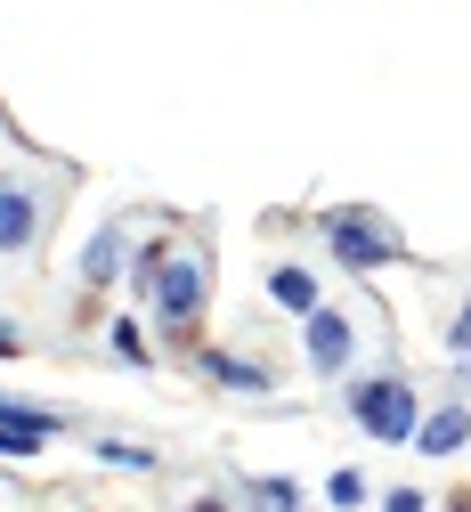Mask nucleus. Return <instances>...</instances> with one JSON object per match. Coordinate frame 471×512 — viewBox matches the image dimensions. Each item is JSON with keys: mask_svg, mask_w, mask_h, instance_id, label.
<instances>
[{"mask_svg": "<svg viewBox=\"0 0 471 512\" xmlns=\"http://www.w3.org/2000/svg\"><path fill=\"white\" fill-rule=\"evenodd\" d=\"M130 285L155 301V317L171 334H195V317H204V285H212V261L187 244H147L139 261H130Z\"/></svg>", "mask_w": 471, "mask_h": 512, "instance_id": "f257e3e1", "label": "nucleus"}, {"mask_svg": "<svg viewBox=\"0 0 471 512\" xmlns=\"http://www.w3.org/2000/svg\"><path fill=\"white\" fill-rule=\"evenodd\" d=\"M342 407H350V415H358V431H366V439H382V447H407V439L423 431V399H415L398 374H366V382H350Z\"/></svg>", "mask_w": 471, "mask_h": 512, "instance_id": "f03ea898", "label": "nucleus"}, {"mask_svg": "<svg viewBox=\"0 0 471 512\" xmlns=\"http://www.w3.org/2000/svg\"><path fill=\"white\" fill-rule=\"evenodd\" d=\"M325 244H333V261L358 269V277H374V269H390V261H398V244H390L366 212H333V220H325Z\"/></svg>", "mask_w": 471, "mask_h": 512, "instance_id": "7ed1b4c3", "label": "nucleus"}, {"mask_svg": "<svg viewBox=\"0 0 471 512\" xmlns=\"http://www.w3.org/2000/svg\"><path fill=\"white\" fill-rule=\"evenodd\" d=\"M301 342H309V366H317L325 382H342V374H350V358H358V326H350L342 309H325V301L301 317Z\"/></svg>", "mask_w": 471, "mask_h": 512, "instance_id": "20e7f679", "label": "nucleus"}, {"mask_svg": "<svg viewBox=\"0 0 471 512\" xmlns=\"http://www.w3.org/2000/svg\"><path fill=\"white\" fill-rule=\"evenodd\" d=\"M33 244H41V196L33 187H0V252L17 261V252H33Z\"/></svg>", "mask_w": 471, "mask_h": 512, "instance_id": "39448f33", "label": "nucleus"}, {"mask_svg": "<svg viewBox=\"0 0 471 512\" xmlns=\"http://www.w3.org/2000/svg\"><path fill=\"white\" fill-rule=\"evenodd\" d=\"M463 439H471V407H439V415H423V431H415L423 456H455Z\"/></svg>", "mask_w": 471, "mask_h": 512, "instance_id": "423d86ee", "label": "nucleus"}, {"mask_svg": "<svg viewBox=\"0 0 471 512\" xmlns=\"http://www.w3.org/2000/svg\"><path fill=\"white\" fill-rule=\"evenodd\" d=\"M268 301L293 309V317H309V309H317V277H309V269H293V261H285V269H268Z\"/></svg>", "mask_w": 471, "mask_h": 512, "instance_id": "0eeeda50", "label": "nucleus"}, {"mask_svg": "<svg viewBox=\"0 0 471 512\" xmlns=\"http://www.w3.org/2000/svg\"><path fill=\"white\" fill-rule=\"evenodd\" d=\"M204 374L228 382V391H268V374H260L252 358H228V350H204Z\"/></svg>", "mask_w": 471, "mask_h": 512, "instance_id": "6e6552de", "label": "nucleus"}, {"mask_svg": "<svg viewBox=\"0 0 471 512\" xmlns=\"http://www.w3.org/2000/svg\"><path fill=\"white\" fill-rule=\"evenodd\" d=\"M122 269V228H98V244H90V261H82V285H106Z\"/></svg>", "mask_w": 471, "mask_h": 512, "instance_id": "1a4fd4ad", "label": "nucleus"}, {"mask_svg": "<svg viewBox=\"0 0 471 512\" xmlns=\"http://www.w3.org/2000/svg\"><path fill=\"white\" fill-rule=\"evenodd\" d=\"M114 358H122V366H147V358H155L147 334H139V317H114Z\"/></svg>", "mask_w": 471, "mask_h": 512, "instance_id": "9d476101", "label": "nucleus"}, {"mask_svg": "<svg viewBox=\"0 0 471 512\" xmlns=\"http://www.w3.org/2000/svg\"><path fill=\"white\" fill-rule=\"evenodd\" d=\"M325 496L350 512V504H366V480H358V472H333V480H325Z\"/></svg>", "mask_w": 471, "mask_h": 512, "instance_id": "9b49d317", "label": "nucleus"}, {"mask_svg": "<svg viewBox=\"0 0 471 512\" xmlns=\"http://www.w3.org/2000/svg\"><path fill=\"white\" fill-rule=\"evenodd\" d=\"M447 350H455V358H471V309H455V326H447Z\"/></svg>", "mask_w": 471, "mask_h": 512, "instance_id": "f8f14e48", "label": "nucleus"}, {"mask_svg": "<svg viewBox=\"0 0 471 512\" xmlns=\"http://www.w3.org/2000/svg\"><path fill=\"white\" fill-rule=\"evenodd\" d=\"M390 512H423V496H415V488H398V496H390Z\"/></svg>", "mask_w": 471, "mask_h": 512, "instance_id": "ddd939ff", "label": "nucleus"}, {"mask_svg": "<svg viewBox=\"0 0 471 512\" xmlns=\"http://www.w3.org/2000/svg\"><path fill=\"white\" fill-rule=\"evenodd\" d=\"M17 350H25V342H17V334H0V358H17Z\"/></svg>", "mask_w": 471, "mask_h": 512, "instance_id": "4468645a", "label": "nucleus"}, {"mask_svg": "<svg viewBox=\"0 0 471 512\" xmlns=\"http://www.w3.org/2000/svg\"><path fill=\"white\" fill-rule=\"evenodd\" d=\"M447 512H471V496H455V504H447Z\"/></svg>", "mask_w": 471, "mask_h": 512, "instance_id": "2eb2a0df", "label": "nucleus"}, {"mask_svg": "<svg viewBox=\"0 0 471 512\" xmlns=\"http://www.w3.org/2000/svg\"><path fill=\"white\" fill-rule=\"evenodd\" d=\"M0 187H9V179H0Z\"/></svg>", "mask_w": 471, "mask_h": 512, "instance_id": "dca6fc26", "label": "nucleus"}]
</instances>
